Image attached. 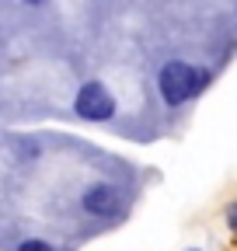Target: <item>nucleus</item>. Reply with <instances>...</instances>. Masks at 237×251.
<instances>
[{"instance_id":"nucleus-5","label":"nucleus","mask_w":237,"mask_h":251,"mask_svg":"<svg viewBox=\"0 0 237 251\" xmlns=\"http://www.w3.org/2000/svg\"><path fill=\"white\" fill-rule=\"evenodd\" d=\"M21 4H28V7H42V4H49V0H21Z\"/></svg>"},{"instance_id":"nucleus-6","label":"nucleus","mask_w":237,"mask_h":251,"mask_svg":"<svg viewBox=\"0 0 237 251\" xmlns=\"http://www.w3.org/2000/svg\"><path fill=\"white\" fill-rule=\"evenodd\" d=\"M230 227L237 230V209H230Z\"/></svg>"},{"instance_id":"nucleus-3","label":"nucleus","mask_w":237,"mask_h":251,"mask_svg":"<svg viewBox=\"0 0 237 251\" xmlns=\"http://www.w3.org/2000/svg\"><path fill=\"white\" fill-rule=\"evenodd\" d=\"M80 209L87 216H98V220H112L118 216V209H122V188H115L108 181H95L84 188L80 196Z\"/></svg>"},{"instance_id":"nucleus-2","label":"nucleus","mask_w":237,"mask_h":251,"mask_svg":"<svg viewBox=\"0 0 237 251\" xmlns=\"http://www.w3.org/2000/svg\"><path fill=\"white\" fill-rule=\"evenodd\" d=\"M73 112L84 122H108L115 115V94L101 84V80H84L77 87V98H73Z\"/></svg>"},{"instance_id":"nucleus-7","label":"nucleus","mask_w":237,"mask_h":251,"mask_svg":"<svg viewBox=\"0 0 237 251\" xmlns=\"http://www.w3.org/2000/svg\"><path fill=\"white\" fill-rule=\"evenodd\" d=\"M189 251H199V248H189Z\"/></svg>"},{"instance_id":"nucleus-1","label":"nucleus","mask_w":237,"mask_h":251,"mask_svg":"<svg viewBox=\"0 0 237 251\" xmlns=\"http://www.w3.org/2000/svg\"><path fill=\"white\" fill-rule=\"evenodd\" d=\"M206 84H210V70L192 67V63H185V59H167L161 67V74H157V91H161V98H164L167 108H182Z\"/></svg>"},{"instance_id":"nucleus-4","label":"nucleus","mask_w":237,"mask_h":251,"mask_svg":"<svg viewBox=\"0 0 237 251\" xmlns=\"http://www.w3.org/2000/svg\"><path fill=\"white\" fill-rule=\"evenodd\" d=\"M18 251H56L49 241H39V237H28V241H21L18 244Z\"/></svg>"}]
</instances>
